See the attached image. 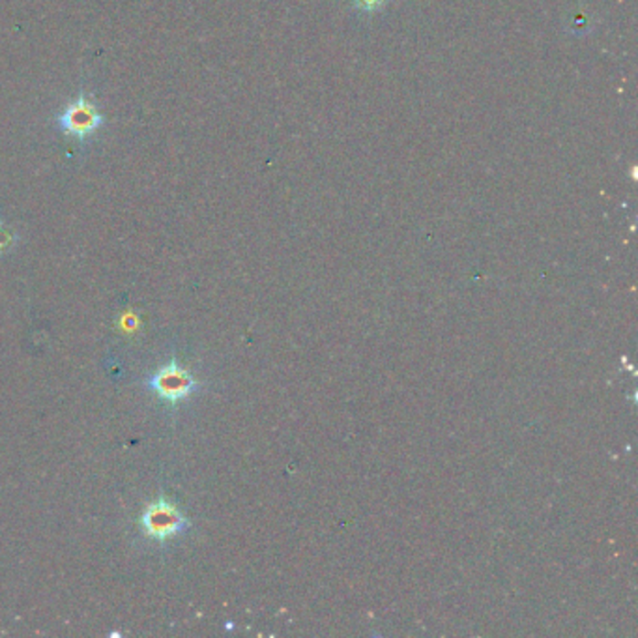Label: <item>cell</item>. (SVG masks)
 <instances>
[{
    "instance_id": "cell-1",
    "label": "cell",
    "mask_w": 638,
    "mask_h": 638,
    "mask_svg": "<svg viewBox=\"0 0 638 638\" xmlns=\"http://www.w3.org/2000/svg\"><path fill=\"white\" fill-rule=\"evenodd\" d=\"M190 522L184 513L176 508L165 496L147 506L145 513L140 515V528L145 534L156 541H169L176 536L184 534Z\"/></svg>"
},
{
    "instance_id": "cell-2",
    "label": "cell",
    "mask_w": 638,
    "mask_h": 638,
    "mask_svg": "<svg viewBox=\"0 0 638 638\" xmlns=\"http://www.w3.org/2000/svg\"><path fill=\"white\" fill-rule=\"evenodd\" d=\"M149 387L169 406H174L193 396L199 387V382L190 371L180 367L172 360L170 364L160 367L149 380Z\"/></svg>"
},
{
    "instance_id": "cell-3",
    "label": "cell",
    "mask_w": 638,
    "mask_h": 638,
    "mask_svg": "<svg viewBox=\"0 0 638 638\" xmlns=\"http://www.w3.org/2000/svg\"><path fill=\"white\" fill-rule=\"evenodd\" d=\"M55 122L62 133L85 140L103 126V115L85 94H79L66 105Z\"/></svg>"
},
{
    "instance_id": "cell-4",
    "label": "cell",
    "mask_w": 638,
    "mask_h": 638,
    "mask_svg": "<svg viewBox=\"0 0 638 638\" xmlns=\"http://www.w3.org/2000/svg\"><path fill=\"white\" fill-rule=\"evenodd\" d=\"M350 3L362 14H376V12L384 10L387 0H350Z\"/></svg>"
}]
</instances>
